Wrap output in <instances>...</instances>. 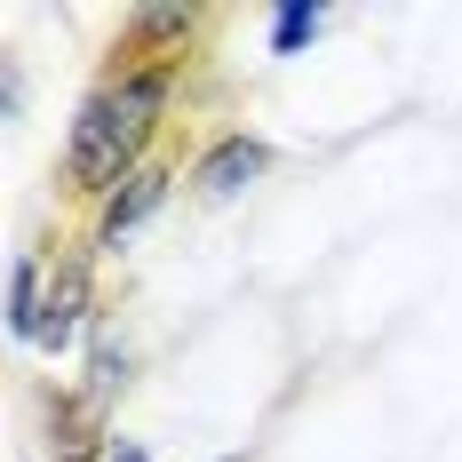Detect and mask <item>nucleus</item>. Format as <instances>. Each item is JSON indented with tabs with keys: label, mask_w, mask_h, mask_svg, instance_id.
Here are the masks:
<instances>
[{
	"label": "nucleus",
	"mask_w": 462,
	"mask_h": 462,
	"mask_svg": "<svg viewBox=\"0 0 462 462\" xmlns=\"http://www.w3.org/2000/svg\"><path fill=\"white\" fill-rule=\"evenodd\" d=\"M24 96H32L24 56H0V128H24Z\"/></svg>",
	"instance_id": "nucleus-10"
},
{
	"label": "nucleus",
	"mask_w": 462,
	"mask_h": 462,
	"mask_svg": "<svg viewBox=\"0 0 462 462\" xmlns=\"http://www.w3.org/2000/svg\"><path fill=\"white\" fill-rule=\"evenodd\" d=\"M279 168V152L263 136H247V128H224V136H208L199 152H191V168H184V184L199 208H231L247 184H263Z\"/></svg>",
	"instance_id": "nucleus-5"
},
{
	"label": "nucleus",
	"mask_w": 462,
	"mask_h": 462,
	"mask_svg": "<svg viewBox=\"0 0 462 462\" xmlns=\"http://www.w3.org/2000/svg\"><path fill=\"white\" fill-rule=\"evenodd\" d=\"M208 32H216V16H208V8H191V0H143V8L120 16L112 56H120V64H168V72H184Z\"/></svg>",
	"instance_id": "nucleus-3"
},
{
	"label": "nucleus",
	"mask_w": 462,
	"mask_h": 462,
	"mask_svg": "<svg viewBox=\"0 0 462 462\" xmlns=\"http://www.w3.org/2000/svg\"><path fill=\"white\" fill-rule=\"evenodd\" d=\"M128 383H136V343H128V327L112 319H96V335H88V351H80V399H88L96 415H120V399H128Z\"/></svg>",
	"instance_id": "nucleus-6"
},
{
	"label": "nucleus",
	"mask_w": 462,
	"mask_h": 462,
	"mask_svg": "<svg viewBox=\"0 0 462 462\" xmlns=\"http://www.w3.org/2000/svg\"><path fill=\"white\" fill-rule=\"evenodd\" d=\"M319 32H327L319 0H279V8H272V56H295V48L319 41Z\"/></svg>",
	"instance_id": "nucleus-9"
},
{
	"label": "nucleus",
	"mask_w": 462,
	"mask_h": 462,
	"mask_svg": "<svg viewBox=\"0 0 462 462\" xmlns=\"http://www.w3.org/2000/svg\"><path fill=\"white\" fill-rule=\"evenodd\" d=\"M96 319H104L96 247H88V239H56V247H48V311H41V343H32V351L72 359V351H88Z\"/></svg>",
	"instance_id": "nucleus-2"
},
{
	"label": "nucleus",
	"mask_w": 462,
	"mask_h": 462,
	"mask_svg": "<svg viewBox=\"0 0 462 462\" xmlns=\"http://www.w3.org/2000/svg\"><path fill=\"white\" fill-rule=\"evenodd\" d=\"M41 311H48V247H24L8 263V343H41Z\"/></svg>",
	"instance_id": "nucleus-8"
},
{
	"label": "nucleus",
	"mask_w": 462,
	"mask_h": 462,
	"mask_svg": "<svg viewBox=\"0 0 462 462\" xmlns=\"http://www.w3.org/2000/svg\"><path fill=\"white\" fill-rule=\"evenodd\" d=\"M41 422H48V455L56 462H112V415H96L80 391H41Z\"/></svg>",
	"instance_id": "nucleus-7"
},
{
	"label": "nucleus",
	"mask_w": 462,
	"mask_h": 462,
	"mask_svg": "<svg viewBox=\"0 0 462 462\" xmlns=\"http://www.w3.org/2000/svg\"><path fill=\"white\" fill-rule=\"evenodd\" d=\"M224 462H255V455H224Z\"/></svg>",
	"instance_id": "nucleus-12"
},
{
	"label": "nucleus",
	"mask_w": 462,
	"mask_h": 462,
	"mask_svg": "<svg viewBox=\"0 0 462 462\" xmlns=\"http://www.w3.org/2000/svg\"><path fill=\"white\" fill-rule=\"evenodd\" d=\"M176 184H184L176 152H152L136 176H120V184L88 208V247H96V255H120V247H128V239H136V231L152 224L168 199H176Z\"/></svg>",
	"instance_id": "nucleus-4"
},
{
	"label": "nucleus",
	"mask_w": 462,
	"mask_h": 462,
	"mask_svg": "<svg viewBox=\"0 0 462 462\" xmlns=\"http://www.w3.org/2000/svg\"><path fill=\"white\" fill-rule=\"evenodd\" d=\"M176 80H184V72H168V64H120V56H104V72L88 80L72 128H64L56 191L96 208L120 176H136L152 152H168L160 128H168V112H176Z\"/></svg>",
	"instance_id": "nucleus-1"
},
{
	"label": "nucleus",
	"mask_w": 462,
	"mask_h": 462,
	"mask_svg": "<svg viewBox=\"0 0 462 462\" xmlns=\"http://www.w3.org/2000/svg\"><path fill=\"white\" fill-rule=\"evenodd\" d=\"M112 462H152V447H143V439H120V447H112Z\"/></svg>",
	"instance_id": "nucleus-11"
}]
</instances>
